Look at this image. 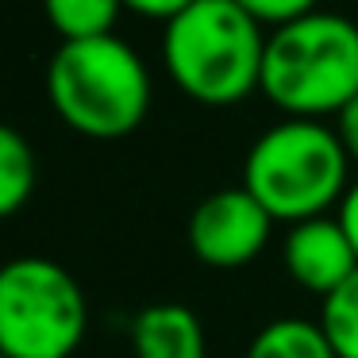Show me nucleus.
Returning <instances> with one entry per match:
<instances>
[{"mask_svg": "<svg viewBox=\"0 0 358 358\" xmlns=\"http://www.w3.org/2000/svg\"><path fill=\"white\" fill-rule=\"evenodd\" d=\"M47 93L66 127L89 139H124L147 120L150 73L120 35L66 39L50 55Z\"/></svg>", "mask_w": 358, "mask_h": 358, "instance_id": "f03ea898", "label": "nucleus"}, {"mask_svg": "<svg viewBox=\"0 0 358 358\" xmlns=\"http://www.w3.org/2000/svg\"><path fill=\"white\" fill-rule=\"evenodd\" d=\"M281 258H285L289 278L301 289L316 293L320 301L327 293H335L358 270V255L350 247L347 231L339 227V220H327V216H316V220H304V224L289 227Z\"/></svg>", "mask_w": 358, "mask_h": 358, "instance_id": "0eeeda50", "label": "nucleus"}, {"mask_svg": "<svg viewBox=\"0 0 358 358\" xmlns=\"http://www.w3.org/2000/svg\"><path fill=\"white\" fill-rule=\"evenodd\" d=\"M347 150L320 120H285L262 131L243 162V189L285 224L324 216L347 193Z\"/></svg>", "mask_w": 358, "mask_h": 358, "instance_id": "20e7f679", "label": "nucleus"}, {"mask_svg": "<svg viewBox=\"0 0 358 358\" xmlns=\"http://www.w3.org/2000/svg\"><path fill=\"white\" fill-rule=\"evenodd\" d=\"M247 358H339L327 343L324 327L301 316H285L266 324L250 339Z\"/></svg>", "mask_w": 358, "mask_h": 358, "instance_id": "1a4fd4ad", "label": "nucleus"}, {"mask_svg": "<svg viewBox=\"0 0 358 358\" xmlns=\"http://www.w3.org/2000/svg\"><path fill=\"white\" fill-rule=\"evenodd\" d=\"M235 4L247 16H255L258 24H278V27L316 12V0H235Z\"/></svg>", "mask_w": 358, "mask_h": 358, "instance_id": "ddd939ff", "label": "nucleus"}, {"mask_svg": "<svg viewBox=\"0 0 358 358\" xmlns=\"http://www.w3.org/2000/svg\"><path fill=\"white\" fill-rule=\"evenodd\" d=\"M273 216L243 185L208 193L189 216V250L212 270H239L270 243Z\"/></svg>", "mask_w": 358, "mask_h": 358, "instance_id": "423d86ee", "label": "nucleus"}, {"mask_svg": "<svg viewBox=\"0 0 358 358\" xmlns=\"http://www.w3.org/2000/svg\"><path fill=\"white\" fill-rule=\"evenodd\" d=\"M262 93L289 120L339 116L358 96V24L312 12L273 27L262 58Z\"/></svg>", "mask_w": 358, "mask_h": 358, "instance_id": "7ed1b4c3", "label": "nucleus"}, {"mask_svg": "<svg viewBox=\"0 0 358 358\" xmlns=\"http://www.w3.org/2000/svg\"><path fill=\"white\" fill-rule=\"evenodd\" d=\"M89 327V304L66 266L20 255L0 266V355L70 358Z\"/></svg>", "mask_w": 358, "mask_h": 358, "instance_id": "39448f33", "label": "nucleus"}, {"mask_svg": "<svg viewBox=\"0 0 358 358\" xmlns=\"http://www.w3.org/2000/svg\"><path fill=\"white\" fill-rule=\"evenodd\" d=\"M320 327L339 358H358V270L335 293L324 296Z\"/></svg>", "mask_w": 358, "mask_h": 358, "instance_id": "f8f14e48", "label": "nucleus"}, {"mask_svg": "<svg viewBox=\"0 0 358 358\" xmlns=\"http://www.w3.org/2000/svg\"><path fill=\"white\" fill-rule=\"evenodd\" d=\"M135 358H208L204 327L189 304H147L131 324Z\"/></svg>", "mask_w": 358, "mask_h": 358, "instance_id": "6e6552de", "label": "nucleus"}, {"mask_svg": "<svg viewBox=\"0 0 358 358\" xmlns=\"http://www.w3.org/2000/svg\"><path fill=\"white\" fill-rule=\"evenodd\" d=\"M335 135H339L347 158H355V162H358V96L339 112V116H335Z\"/></svg>", "mask_w": 358, "mask_h": 358, "instance_id": "4468645a", "label": "nucleus"}, {"mask_svg": "<svg viewBox=\"0 0 358 358\" xmlns=\"http://www.w3.org/2000/svg\"><path fill=\"white\" fill-rule=\"evenodd\" d=\"M39 162L35 150L12 124H0V220L16 216L35 193Z\"/></svg>", "mask_w": 358, "mask_h": 358, "instance_id": "9d476101", "label": "nucleus"}, {"mask_svg": "<svg viewBox=\"0 0 358 358\" xmlns=\"http://www.w3.org/2000/svg\"><path fill=\"white\" fill-rule=\"evenodd\" d=\"M339 227L347 231V239H350V247H355V255H358V181L355 185H347V193H343V201H339Z\"/></svg>", "mask_w": 358, "mask_h": 358, "instance_id": "2eb2a0df", "label": "nucleus"}, {"mask_svg": "<svg viewBox=\"0 0 358 358\" xmlns=\"http://www.w3.org/2000/svg\"><path fill=\"white\" fill-rule=\"evenodd\" d=\"M189 4H196V0H124V8H135V12L155 16V20H173L178 12H185Z\"/></svg>", "mask_w": 358, "mask_h": 358, "instance_id": "dca6fc26", "label": "nucleus"}, {"mask_svg": "<svg viewBox=\"0 0 358 358\" xmlns=\"http://www.w3.org/2000/svg\"><path fill=\"white\" fill-rule=\"evenodd\" d=\"M47 20L55 31L66 39H96V35H112L124 0H43Z\"/></svg>", "mask_w": 358, "mask_h": 358, "instance_id": "9b49d317", "label": "nucleus"}, {"mask_svg": "<svg viewBox=\"0 0 358 358\" xmlns=\"http://www.w3.org/2000/svg\"><path fill=\"white\" fill-rule=\"evenodd\" d=\"M0 358H4V355H0Z\"/></svg>", "mask_w": 358, "mask_h": 358, "instance_id": "f3484780", "label": "nucleus"}, {"mask_svg": "<svg viewBox=\"0 0 358 358\" xmlns=\"http://www.w3.org/2000/svg\"><path fill=\"white\" fill-rule=\"evenodd\" d=\"M162 55L173 85L212 108L239 104L262 89L266 35L235 0H196L166 20Z\"/></svg>", "mask_w": 358, "mask_h": 358, "instance_id": "f257e3e1", "label": "nucleus"}]
</instances>
